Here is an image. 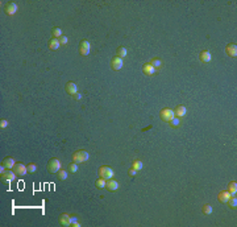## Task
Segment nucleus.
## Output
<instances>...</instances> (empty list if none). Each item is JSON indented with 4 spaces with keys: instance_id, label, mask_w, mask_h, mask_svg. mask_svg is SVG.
Here are the masks:
<instances>
[{
    "instance_id": "obj_10",
    "label": "nucleus",
    "mask_w": 237,
    "mask_h": 227,
    "mask_svg": "<svg viewBox=\"0 0 237 227\" xmlns=\"http://www.w3.org/2000/svg\"><path fill=\"white\" fill-rule=\"evenodd\" d=\"M174 112H175V116L176 118H179V119H183L187 116V107L183 104H179V106H176V108L174 110Z\"/></svg>"
},
{
    "instance_id": "obj_25",
    "label": "nucleus",
    "mask_w": 237,
    "mask_h": 227,
    "mask_svg": "<svg viewBox=\"0 0 237 227\" xmlns=\"http://www.w3.org/2000/svg\"><path fill=\"white\" fill-rule=\"evenodd\" d=\"M132 168H133V169H136L137 172H138V170H141V169L144 168L142 161H140V160H133V163H132Z\"/></svg>"
},
{
    "instance_id": "obj_32",
    "label": "nucleus",
    "mask_w": 237,
    "mask_h": 227,
    "mask_svg": "<svg viewBox=\"0 0 237 227\" xmlns=\"http://www.w3.org/2000/svg\"><path fill=\"white\" fill-rule=\"evenodd\" d=\"M59 43H61V45H67L69 44V37L67 36H62V37H59Z\"/></svg>"
},
{
    "instance_id": "obj_20",
    "label": "nucleus",
    "mask_w": 237,
    "mask_h": 227,
    "mask_svg": "<svg viewBox=\"0 0 237 227\" xmlns=\"http://www.w3.org/2000/svg\"><path fill=\"white\" fill-rule=\"evenodd\" d=\"M59 46H61V43H59L58 39H52L49 43V49L50 50H58Z\"/></svg>"
},
{
    "instance_id": "obj_3",
    "label": "nucleus",
    "mask_w": 237,
    "mask_h": 227,
    "mask_svg": "<svg viewBox=\"0 0 237 227\" xmlns=\"http://www.w3.org/2000/svg\"><path fill=\"white\" fill-rule=\"evenodd\" d=\"M113 176H115V172L111 166L103 165L99 168V177L104 178V180H111V178H113Z\"/></svg>"
},
{
    "instance_id": "obj_38",
    "label": "nucleus",
    "mask_w": 237,
    "mask_h": 227,
    "mask_svg": "<svg viewBox=\"0 0 237 227\" xmlns=\"http://www.w3.org/2000/svg\"><path fill=\"white\" fill-rule=\"evenodd\" d=\"M71 226H73V227H81V226H82V223H81L79 221H77V222H74V223H73Z\"/></svg>"
},
{
    "instance_id": "obj_15",
    "label": "nucleus",
    "mask_w": 237,
    "mask_h": 227,
    "mask_svg": "<svg viewBox=\"0 0 237 227\" xmlns=\"http://www.w3.org/2000/svg\"><path fill=\"white\" fill-rule=\"evenodd\" d=\"M231 197H232V196L229 194L228 190H221V192L219 193V196H217V200H219L220 203H227V202L229 201Z\"/></svg>"
},
{
    "instance_id": "obj_6",
    "label": "nucleus",
    "mask_w": 237,
    "mask_h": 227,
    "mask_svg": "<svg viewBox=\"0 0 237 227\" xmlns=\"http://www.w3.org/2000/svg\"><path fill=\"white\" fill-rule=\"evenodd\" d=\"M124 66V61H123V58H120L117 57V55H115V57L111 59V67L113 69V70L116 71H119V70H121Z\"/></svg>"
},
{
    "instance_id": "obj_1",
    "label": "nucleus",
    "mask_w": 237,
    "mask_h": 227,
    "mask_svg": "<svg viewBox=\"0 0 237 227\" xmlns=\"http://www.w3.org/2000/svg\"><path fill=\"white\" fill-rule=\"evenodd\" d=\"M88 159H90V155H88V152L85 149L77 151L73 155V163H77V164L86 163V161H88Z\"/></svg>"
},
{
    "instance_id": "obj_19",
    "label": "nucleus",
    "mask_w": 237,
    "mask_h": 227,
    "mask_svg": "<svg viewBox=\"0 0 237 227\" xmlns=\"http://www.w3.org/2000/svg\"><path fill=\"white\" fill-rule=\"evenodd\" d=\"M2 164L6 166L7 169H13V166L16 165V161H15V159H12V157H7V159L4 160Z\"/></svg>"
},
{
    "instance_id": "obj_36",
    "label": "nucleus",
    "mask_w": 237,
    "mask_h": 227,
    "mask_svg": "<svg viewBox=\"0 0 237 227\" xmlns=\"http://www.w3.org/2000/svg\"><path fill=\"white\" fill-rule=\"evenodd\" d=\"M6 170H7V168L4 166L3 164H2V166H0V176H3L4 173H6Z\"/></svg>"
},
{
    "instance_id": "obj_16",
    "label": "nucleus",
    "mask_w": 237,
    "mask_h": 227,
    "mask_svg": "<svg viewBox=\"0 0 237 227\" xmlns=\"http://www.w3.org/2000/svg\"><path fill=\"white\" fill-rule=\"evenodd\" d=\"M70 218H71L70 214H66V213H63V214L59 217V223H61L63 227H69V226L71 225Z\"/></svg>"
},
{
    "instance_id": "obj_26",
    "label": "nucleus",
    "mask_w": 237,
    "mask_h": 227,
    "mask_svg": "<svg viewBox=\"0 0 237 227\" xmlns=\"http://www.w3.org/2000/svg\"><path fill=\"white\" fill-rule=\"evenodd\" d=\"M202 211H203V214H206V215H211V214H212V211H213V209H212V206H211V205L206 203V205H203Z\"/></svg>"
},
{
    "instance_id": "obj_23",
    "label": "nucleus",
    "mask_w": 237,
    "mask_h": 227,
    "mask_svg": "<svg viewBox=\"0 0 237 227\" xmlns=\"http://www.w3.org/2000/svg\"><path fill=\"white\" fill-rule=\"evenodd\" d=\"M180 124H182V119H179V118L175 116V118L169 123V126H170L171 128H179Z\"/></svg>"
},
{
    "instance_id": "obj_37",
    "label": "nucleus",
    "mask_w": 237,
    "mask_h": 227,
    "mask_svg": "<svg viewBox=\"0 0 237 227\" xmlns=\"http://www.w3.org/2000/svg\"><path fill=\"white\" fill-rule=\"evenodd\" d=\"M70 221H71V225L74 223V222H77V221H79V218H78V217L77 215H71V218H70ZM70 225V226H71Z\"/></svg>"
},
{
    "instance_id": "obj_17",
    "label": "nucleus",
    "mask_w": 237,
    "mask_h": 227,
    "mask_svg": "<svg viewBox=\"0 0 237 227\" xmlns=\"http://www.w3.org/2000/svg\"><path fill=\"white\" fill-rule=\"evenodd\" d=\"M15 170H12V169H8L6 170V173H4L2 176V181H12V180H15Z\"/></svg>"
},
{
    "instance_id": "obj_18",
    "label": "nucleus",
    "mask_w": 237,
    "mask_h": 227,
    "mask_svg": "<svg viewBox=\"0 0 237 227\" xmlns=\"http://www.w3.org/2000/svg\"><path fill=\"white\" fill-rule=\"evenodd\" d=\"M149 63L152 65L153 67L156 69V70H160V69L164 66V61H162L161 58H158V57H154V58H152L150 61H149Z\"/></svg>"
},
{
    "instance_id": "obj_28",
    "label": "nucleus",
    "mask_w": 237,
    "mask_h": 227,
    "mask_svg": "<svg viewBox=\"0 0 237 227\" xmlns=\"http://www.w3.org/2000/svg\"><path fill=\"white\" fill-rule=\"evenodd\" d=\"M57 176H58V178L61 180V181H65V180L69 177V174H67V172H66L65 169H61V170H59V172L57 173Z\"/></svg>"
},
{
    "instance_id": "obj_30",
    "label": "nucleus",
    "mask_w": 237,
    "mask_h": 227,
    "mask_svg": "<svg viewBox=\"0 0 237 227\" xmlns=\"http://www.w3.org/2000/svg\"><path fill=\"white\" fill-rule=\"evenodd\" d=\"M79 170V166L77 163H71L70 165H69V172H71V173H77Z\"/></svg>"
},
{
    "instance_id": "obj_22",
    "label": "nucleus",
    "mask_w": 237,
    "mask_h": 227,
    "mask_svg": "<svg viewBox=\"0 0 237 227\" xmlns=\"http://www.w3.org/2000/svg\"><path fill=\"white\" fill-rule=\"evenodd\" d=\"M228 192L232 197H235L236 194H237V182L236 181H232L229 184V186H228Z\"/></svg>"
},
{
    "instance_id": "obj_2",
    "label": "nucleus",
    "mask_w": 237,
    "mask_h": 227,
    "mask_svg": "<svg viewBox=\"0 0 237 227\" xmlns=\"http://www.w3.org/2000/svg\"><path fill=\"white\" fill-rule=\"evenodd\" d=\"M62 169V163H61V160L58 159V157H54V159H52L49 161V164H48V170L50 173H58L59 170Z\"/></svg>"
},
{
    "instance_id": "obj_8",
    "label": "nucleus",
    "mask_w": 237,
    "mask_h": 227,
    "mask_svg": "<svg viewBox=\"0 0 237 227\" xmlns=\"http://www.w3.org/2000/svg\"><path fill=\"white\" fill-rule=\"evenodd\" d=\"M65 90H66V92L70 96H74L77 94V92H79V89H78V86H77V83H74L73 81L70 82H67L66 83V87H65Z\"/></svg>"
},
{
    "instance_id": "obj_31",
    "label": "nucleus",
    "mask_w": 237,
    "mask_h": 227,
    "mask_svg": "<svg viewBox=\"0 0 237 227\" xmlns=\"http://www.w3.org/2000/svg\"><path fill=\"white\" fill-rule=\"evenodd\" d=\"M34 172H37V165L36 164L28 165V173H34Z\"/></svg>"
},
{
    "instance_id": "obj_4",
    "label": "nucleus",
    "mask_w": 237,
    "mask_h": 227,
    "mask_svg": "<svg viewBox=\"0 0 237 227\" xmlns=\"http://www.w3.org/2000/svg\"><path fill=\"white\" fill-rule=\"evenodd\" d=\"M160 116L165 123H170L171 120L175 118V112H174V110H171V108H162L161 112H160Z\"/></svg>"
},
{
    "instance_id": "obj_7",
    "label": "nucleus",
    "mask_w": 237,
    "mask_h": 227,
    "mask_svg": "<svg viewBox=\"0 0 237 227\" xmlns=\"http://www.w3.org/2000/svg\"><path fill=\"white\" fill-rule=\"evenodd\" d=\"M90 49H91V44L88 40H83L81 43V46H79V53L82 55H88L90 54Z\"/></svg>"
},
{
    "instance_id": "obj_24",
    "label": "nucleus",
    "mask_w": 237,
    "mask_h": 227,
    "mask_svg": "<svg viewBox=\"0 0 237 227\" xmlns=\"http://www.w3.org/2000/svg\"><path fill=\"white\" fill-rule=\"evenodd\" d=\"M95 185H96V188L97 189H105V185H107V180H104V178H97L96 180V182H95Z\"/></svg>"
},
{
    "instance_id": "obj_21",
    "label": "nucleus",
    "mask_w": 237,
    "mask_h": 227,
    "mask_svg": "<svg viewBox=\"0 0 237 227\" xmlns=\"http://www.w3.org/2000/svg\"><path fill=\"white\" fill-rule=\"evenodd\" d=\"M127 54H128V49L127 48H124V46H120V48H117V52H116V55L120 58H125L127 57Z\"/></svg>"
},
{
    "instance_id": "obj_9",
    "label": "nucleus",
    "mask_w": 237,
    "mask_h": 227,
    "mask_svg": "<svg viewBox=\"0 0 237 227\" xmlns=\"http://www.w3.org/2000/svg\"><path fill=\"white\" fill-rule=\"evenodd\" d=\"M157 71H158V70H156V69L153 67L149 62H146V63H144V65H142V73L145 74V75H148V77L156 75Z\"/></svg>"
},
{
    "instance_id": "obj_27",
    "label": "nucleus",
    "mask_w": 237,
    "mask_h": 227,
    "mask_svg": "<svg viewBox=\"0 0 237 227\" xmlns=\"http://www.w3.org/2000/svg\"><path fill=\"white\" fill-rule=\"evenodd\" d=\"M52 36H53V39H59V37H62V29L61 28H53V30H52Z\"/></svg>"
},
{
    "instance_id": "obj_35",
    "label": "nucleus",
    "mask_w": 237,
    "mask_h": 227,
    "mask_svg": "<svg viewBox=\"0 0 237 227\" xmlns=\"http://www.w3.org/2000/svg\"><path fill=\"white\" fill-rule=\"evenodd\" d=\"M128 174L133 177V176H136V174H137V170H136V169H133V168H131V169L128 170Z\"/></svg>"
},
{
    "instance_id": "obj_33",
    "label": "nucleus",
    "mask_w": 237,
    "mask_h": 227,
    "mask_svg": "<svg viewBox=\"0 0 237 227\" xmlns=\"http://www.w3.org/2000/svg\"><path fill=\"white\" fill-rule=\"evenodd\" d=\"M8 120L7 119H2V120H0V128H2V129H6L7 127H8Z\"/></svg>"
},
{
    "instance_id": "obj_5",
    "label": "nucleus",
    "mask_w": 237,
    "mask_h": 227,
    "mask_svg": "<svg viewBox=\"0 0 237 227\" xmlns=\"http://www.w3.org/2000/svg\"><path fill=\"white\" fill-rule=\"evenodd\" d=\"M17 11H18L17 3L11 2V3H8V4H6V6H4V12H6L8 16H13L15 13H17Z\"/></svg>"
},
{
    "instance_id": "obj_12",
    "label": "nucleus",
    "mask_w": 237,
    "mask_h": 227,
    "mask_svg": "<svg viewBox=\"0 0 237 227\" xmlns=\"http://www.w3.org/2000/svg\"><path fill=\"white\" fill-rule=\"evenodd\" d=\"M199 58H200V61L204 62V63H208L212 61V54L210 50H202L200 54H199Z\"/></svg>"
},
{
    "instance_id": "obj_34",
    "label": "nucleus",
    "mask_w": 237,
    "mask_h": 227,
    "mask_svg": "<svg viewBox=\"0 0 237 227\" xmlns=\"http://www.w3.org/2000/svg\"><path fill=\"white\" fill-rule=\"evenodd\" d=\"M73 98H74V99H75V100H81V99L83 98V95H82V92H77V94H75V95H74V96H73Z\"/></svg>"
},
{
    "instance_id": "obj_11",
    "label": "nucleus",
    "mask_w": 237,
    "mask_h": 227,
    "mask_svg": "<svg viewBox=\"0 0 237 227\" xmlns=\"http://www.w3.org/2000/svg\"><path fill=\"white\" fill-rule=\"evenodd\" d=\"M13 170L17 176H25L28 173V165H24V164H20V163H16V165L13 166Z\"/></svg>"
},
{
    "instance_id": "obj_13",
    "label": "nucleus",
    "mask_w": 237,
    "mask_h": 227,
    "mask_svg": "<svg viewBox=\"0 0 237 227\" xmlns=\"http://www.w3.org/2000/svg\"><path fill=\"white\" fill-rule=\"evenodd\" d=\"M119 182L116 181L115 178H111V180H107V185H105V189H108L109 192H116L119 189Z\"/></svg>"
},
{
    "instance_id": "obj_29",
    "label": "nucleus",
    "mask_w": 237,
    "mask_h": 227,
    "mask_svg": "<svg viewBox=\"0 0 237 227\" xmlns=\"http://www.w3.org/2000/svg\"><path fill=\"white\" fill-rule=\"evenodd\" d=\"M229 205V207H232V209H236L237 207V198H236V196L235 197H231L229 198V201L227 202Z\"/></svg>"
},
{
    "instance_id": "obj_14",
    "label": "nucleus",
    "mask_w": 237,
    "mask_h": 227,
    "mask_svg": "<svg viewBox=\"0 0 237 227\" xmlns=\"http://www.w3.org/2000/svg\"><path fill=\"white\" fill-rule=\"evenodd\" d=\"M225 52L229 57L236 58L237 57V45L236 44H228L227 45V48H225Z\"/></svg>"
}]
</instances>
